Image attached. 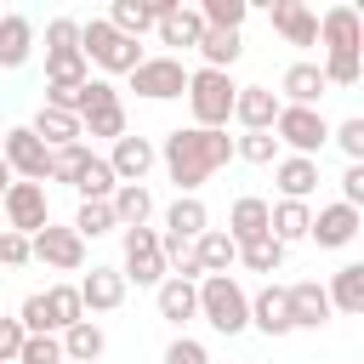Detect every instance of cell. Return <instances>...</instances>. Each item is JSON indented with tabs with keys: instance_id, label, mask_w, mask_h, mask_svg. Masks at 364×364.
<instances>
[{
	"instance_id": "cell-42",
	"label": "cell",
	"mask_w": 364,
	"mask_h": 364,
	"mask_svg": "<svg viewBox=\"0 0 364 364\" xmlns=\"http://www.w3.org/2000/svg\"><path fill=\"white\" fill-rule=\"evenodd\" d=\"M46 307H51V324H57V330H68V324H80V318H85V307H80V290H74V284H51V290H46Z\"/></svg>"
},
{
	"instance_id": "cell-30",
	"label": "cell",
	"mask_w": 364,
	"mask_h": 364,
	"mask_svg": "<svg viewBox=\"0 0 364 364\" xmlns=\"http://www.w3.org/2000/svg\"><path fill=\"white\" fill-rule=\"evenodd\" d=\"M46 148H68V142H80L85 131H80V114H63V108H46L40 102V114H34V125H28Z\"/></svg>"
},
{
	"instance_id": "cell-51",
	"label": "cell",
	"mask_w": 364,
	"mask_h": 364,
	"mask_svg": "<svg viewBox=\"0 0 364 364\" xmlns=\"http://www.w3.org/2000/svg\"><path fill=\"white\" fill-rule=\"evenodd\" d=\"M341 205H353V210L364 205V165H347L341 171Z\"/></svg>"
},
{
	"instance_id": "cell-23",
	"label": "cell",
	"mask_w": 364,
	"mask_h": 364,
	"mask_svg": "<svg viewBox=\"0 0 364 364\" xmlns=\"http://www.w3.org/2000/svg\"><path fill=\"white\" fill-rule=\"evenodd\" d=\"M205 228H210V210L199 205V193H176V205L165 210V239H182V245H193Z\"/></svg>"
},
{
	"instance_id": "cell-50",
	"label": "cell",
	"mask_w": 364,
	"mask_h": 364,
	"mask_svg": "<svg viewBox=\"0 0 364 364\" xmlns=\"http://www.w3.org/2000/svg\"><path fill=\"white\" fill-rule=\"evenodd\" d=\"M23 324L17 318H0V364H17V353H23Z\"/></svg>"
},
{
	"instance_id": "cell-26",
	"label": "cell",
	"mask_w": 364,
	"mask_h": 364,
	"mask_svg": "<svg viewBox=\"0 0 364 364\" xmlns=\"http://www.w3.org/2000/svg\"><path fill=\"white\" fill-rule=\"evenodd\" d=\"M324 296H330V313H364V262L336 267L330 284H324Z\"/></svg>"
},
{
	"instance_id": "cell-53",
	"label": "cell",
	"mask_w": 364,
	"mask_h": 364,
	"mask_svg": "<svg viewBox=\"0 0 364 364\" xmlns=\"http://www.w3.org/2000/svg\"><path fill=\"white\" fill-rule=\"evenodd\" d=\"M0 142H6V131H0Z\"/></svg>"
},
{
	"instance_id": "cell-3",
	"label": "cell",
	"mask_w": 364,
	"mask_h": 364,
	"mask_svg": "<svg viewBox=\"0 0 364 364\" xmlns=\"http://www.w3.org/2000/svg\"><path fill=\"white\" fill-rule=\"evenodd\" d=\"M233 74H222V68H193L188 74V108H193V125L199 131H228V119H233Z\"/></svg>"
},
{
	"instance_id": "cell-20",
	"label": "cell",
	"mask_w": 364,
	"mask_h": 364,
	"mask_svg": "<svg viewBox=\"0 0 364 364\" xmlns=\"http://www.w3.org/2000/svg\"><path fill=\"white\" fill-rule=\"evenodd\" d=\"M154 301H159V318H171V324L199 318V284H188V279H176V273H165V279H159Z\"/></svg>"
},
{
	"instance_id": "cell-52",
	"label": "cell",
	"mask_w": 364,
	"mask_h": 364,
	"mask_svg": "<svg viewBox=\"0 0 364 364\" xmlns=\"http://www.w3.org/2000/svg\"><path fill=\"white\" fill-rule=\"evenodd\" d=\"M6 188H11V171H6V159H0V199H6Z\"/></svg>"
},
{
	"instance_id": "cell-38",
	"label": "cell",
	"mask_w": 364,
	"mask_h": 364,
	"mask_svg": "<svg viewBox=\"0 0 364 364\" xmlns=\"http://www.w3.org/2000/svg\"><path fill=\"white\" fill-rule=\"evenodd\" d=\"M85 159H91V148L85 142H68V148H51V171H46V182H80V171H85Z\"/></svg>"
},
{
	"instance_id": "cell-22",
	"label": "cell",
	"mask_w": 364,
	"mask_h": 364,
	"mask_svg": "<svg viewBox=\"0 0 364 364\" xmlns=\"http://www.w3.org/2000/svg\"><path fill=\"white\" fill-rule=\"evenodd\" d=\"M279 91H284V102H290V108H318V97H324L330 85H324L318 63H290V68H284V80H279Z\"/></svg>"
},
{
	"instance_id": "cell-43",
	"label": "cell",
	"mask_w": 364,
	"mask_h": 364,
	"mask_svg": "<svg viewBox=\"0 0 364 364\" xmlns=\"http://www.w3.org/2000/svg\"><path fill=\"white\" fill-rule=\"evenodd\" d=\"M17 324H23V336H57V324H51V307H46V290L23 296V307H17Z\"/></svg>"
},
{
	"instance_id": "cell-1",
	"label": "cell",
	"mask_w": 364,
	"mask_h": 364,
	"mask_svg": "<svg viewBox=\"0 0 364 364\" xmlns=\"http://www.w3.org/2000/svg\"><path fill=\"white\" fill-rule=\"evenodd\" d=\"M159 159H165V171H171V182H176V193H199V188H205L228 159H233V136H228V131L176 125V131L165 136Z\"/></svg>"
},
{
	"instance_id": "cell-24",
	"label": "cell",
	"mask_w": 364,
	"mask_h": 364,
	"mask_svg": "<svg viewBox=\"0 0 364 364\" xmlns=\"http://www.w3.org/2000/svg\"><path fill=\"white\" fill-rule=\"evenodd\" d=\"M233 245H250V239H262L267 233V199H256V193H239L233 199V210H228V228H222Z\"/></svg>"
},
{
	"instance_id": "cell-7",
	"label": "cell",
	"mask_w": 364,
	"mask_h": 364,
	"mask_svg": "<svg viewBox=\"0 0 364 364\" xmlns=\"http://www.w3.org/2000/svg\"><path fill=\"white\" fill-rule=\"evenodd\" d=\"M131 91L148 97V102H171V97H182V91H188V68H182V57H142V63L131 68Z\"/></svg>"
},
{
	"instance_id": "cell-49",
	"label": "cell",
	"mask_w": 364,
	"mask_h": 364,
	"mask_svg": "<svg viewBox=\"0 0 364 364\" xmlns=\"http://www.w3.org/2000/svg\"><path fill=\"white\" fill-rule=\"evenodd\" d=\"M57 46H80V23L74 17H51L46 23V51H57Z\"/></svg>"
},
{
	"instance_id": "cell-47",
	"label": "cell",
	"mask_w": 364,
	"mask_h": 364,
	"mask_svg": "<svg viewBox=\"0 0 364 364\" xmlns=\"http://www.w3.org/2000/svg\"><path fill=\"white\" fill-rule=\"evenodd\" d=\"M23 262H34L28 256V239L11 233V228H0V267H23Z\"/></svg>"
},
{
	"instance_id": "cell-45",
	"label": "cell",
	"mask_w": 364,
	"mask_h": 364,
	"mask_svg": "<svg viewBox=\"0 0 364 364\" xmlns=\"http://www.w3.org/2000/svg\"><path fill=\"white\" fill-rule=\"evenodd\" d=\"M318 74H324V85H358L364 80V63L358 57H324Z\"/></svg>"
},
{
	"instance_id": "cell-10",
	"label": "cell",
	"mask_w": 364,
	"mask_h": 364,
	"mask_svg": "<svg viewBox=\"0 0 364 364\" xmlns=\"http://www.w3.org/2000/svg\"><path fill=\"white\" fill-rule=\"evenodd\" d=\"M28 256H34V262H46V267H57V273H80V267H85V239H80L74 228L46 222V228L28 239Z\"/></svg>"
},
{
	"instance_id": "cell-12",
	"label": "cell",
	"mask_w": 364,
	"mask_h": 364,
	"mask_svg": "<svg viewBox=\"0 0 364 364\" xmlns=\"http://www.w3.org/2000/svg\"><path fill=\"white\" fill-rule=\"evenodd\" d=\"M318 46H324V57H358L364 51V17L353 6H330L318 17Z\"/></svg>"
},
{
	"instance_id": "cell-14",
	"label": "cell",
	"mask_w": 364,
	"mask_h": 364,
	"mask_svg": "<svg viewBox=\"0 0 364 364\" xmlns=\"http://www.w3.org/2000/svg\"><path fill=\"white\" fill-rule=\"evenodd\" d=\"M267 23H273V34H284V46H318V17L301 0H273Z\"/></svg>"
},
{
	"instance_id": "cell-9",
	"label": "cell",
	"mask_w": 364,
	"mask_h": 364,
	"mask_svg": "<svg viewBox=\"0 0 364 364\" xmlns=\"http://www.w3.org/2000/svg\"><path fill=\"white\" fill-rule=\"evenodd\" d=\"M0 205H6V228H11V233H23V239H34V233L51 222V205H46V182H11Z\"/></svg>"
},
{
	"instance_id": "cell-11",
	"label": "cell",
	"mask_w": 364,
	"mask_h": 364,
	"mask_svg": "<svg viewBox=\"0 0 364 364\" xmlns=\"http://www.w3.org/2000/svg\"><path fill=\"white\" fill-rule=\"evenodd\" d=\"M125 284H154L165 279V256H159V233L154 228H125V267H119Z\"/></svg>"
},
{
	"instance_id": "cell-4",
	"label": "cell",
	"mask_w": 364,
	"mask_h": 364,
	"mask_svg": "<svg viewBox=\"0 0 364 364\" xmlns=\"http://www.w3.org/2000/svg\"><path fill=\"white\" fill-rule=\"evenodd\" d=\"M80 57L97 63L102 74H131V68L142 63V46L125 40L108 17H91V23H80Z\"/></svg>"
},
{
	"instance_id": "cell-39",
	"label": "cell",
	"mask_w": 364,
	"mask_h": 364,
	"mask_svg": "<svg viewBox=\"0 0 364 364\" xmlns=\"http://www.w3.org/2000/svg\"><path fill=\"white\" fill-rule=\"evenodd\" d=\"M114 188H119V182H114L108 159H97V154H91V159H85V171H80V182H74V193H80V199H114Z\"/></svg>"
},
{
	"instance_id": "cell-46",
	"label": "cell",
	"mask_w": 364,
	"mask_h": 364,
	"mask_svg": "<svg viewBox=\"0 0 364 364\" xmlns=\"http://www.w3.org/2000/svg\"><path fill=\"white\" fill-rule=\"evenodd\" d=\"M17 364H68V358H63L57 336H28V341H23V353H17Z\"/></svg>"
},
{
	"instance_id": "cell-41",
	"label": "cell",
	"mask_w": 364,
	"mask_h": 364,
	"mask_svg": "<svg viewBox=\"0 0 364 364\" xmlns=\"http://www.w3.org/2000/svg\"><path fill=\"white\" fill-rule=\"evenodd\" d=\"M233 159H245V165H273V159H279L273 131H245V136H233Z\"/></svg>"
},
{
	"instance_id": "cell-48",
	"label": "cell",
	"mask_w": 364,
	"mask_h": 364,
	"mask_svg": "<svg viewBox=\"0 0 364 364\" xmlns=\"http://www.w3.org/2000/svg\"><path fill=\"white\" fill-rule=\"evenodd\" d=\"M165 364H210V353H205L193 336H176V341L165 347Z\"/></svg>"
},
{
	"instance_id": "cell-32",
	"label": "cell",
	"mask_w": 364,
	"mask_h": 364,
	"mask_svg": "<svg viewBox=\"0 0 364 364\" xmlns=\"http://www.w3.org/2000/svg\"><path fill=\"white\" fill-rule=\"evenodd\" d=\"M57 347H63V358H68V364H91V358H102L108 336H102L91 318H80V324H68V330H63V341H57Z\"/></svg>"
},
{
	"instance_id": "cell-40",
	"label": "cell",
	"mask_w": 364,
	"mask_h": 364,
	"mask_svg": "<svg viewBox=\"0 0 364 364\" xmlns=\"http://www.w3.org/2000/svg\"><path fill=\"white\" fill-rule=\"evenodd\" d=\"M245 17H250L245 0H205V6H199V23H205V28H233V34H239Z\"/></svg>"
},
{
	"instance_id": "cell-15",
	"label": "cell",
	"mask_w": 364,
	"mask_h": 364,
	"mask_svg": "<svg viewBox=\"0 0 364 364\" xmlns=\"http://www.w3.org/2000/svg\"><path fill=\"white\" fill-rule=\"evenodd\" d=\"M154 159H159V148L148 142V136H119L114 142V154H108V171H114V182H142L148 171H154Z\"/></svg>"
},
{
	"instance_id": "cell-2",
	"label": "cell",
	"mask_w": 364,
	"mask_h": 364,
	"mask_svg": "<svg viewBox=\"0 0 364 364\" xmlns=\"http://www.w3.org/2000/svg\"><path fill=\"white\" fill-rule=\"evenodd\" d=\"M199 318L216 330V336H239L250 330V296L233 273H205L199 279Z\"/></svg>"
},
{
	"instance_id": "cell-36",
	"label": "cell",
	"mask_w": 364,
	"mask_h": 364,
	"mask_svg": "<svg viewBox=\"0 0 364 364\" xmlns=\"http://www.w3.org/2000/svg\"><path fill=\"white\" fill-rule=\"evenodd\" d=\"M80 239H102V233H114L119 222H114V210H108V199H80V210H74V222H68Z\"/></svg>"
},
{
	"instance_id": "cell-17",
	"label": "cell",
	"mask_w": 364,
	"mask_h": 364,
	"mask_svg": "<svg viewBox=\"0 0 364 364\" xmlns=\"http://www.w3.org/2000/svg\"><path fill=\"white\" fill-rule=\"evenodd\" d=\"M233 119H239L245 131H273V119H279V91H267V85H239V91H233Z\"/></svg>"
},
{
	"instance_id": "cell-13",
	"label": "cell",
	"mask_w": 364,
	"mask_h": 364,
	"mask_svg": "<svg viewBox=\"0 0 364 364\" xmlns=\"http://www.w3.org/2000/svg\"><path fill=\"white\" fill-rule=\"evenodd\" d=\"M358 228H364V216L353 210V205H324V210H313V222H307V239L318 245V250H341V245H353L358 239Z\"/></svg>"
},
{
	"instance_id": "cell-35",
	"label": "cell",
	"mask_w": 364,
	"mask_h": 364,
	"mask_svg": "<svg viewBox=\"0 0 364 364\" xmlns=\"http://www.w3.org/2000/svg\"><path fill=\"white\" fill-rule=\"evenodd\" d=\"M108 23L125 34V40H142L159 17H154V0H114V11H108Z\"/></svg>"
},
{
	"instance_id": "cell-33",
	"label": "cell",
	"mask_w": 364,
	"mask_h": 364,
	"mask_svg": "<svg viewBox=\"0 0 364 364\" xmlns=\"http://www.w3.org/2000/svg\"><path fill=\"white\" fill-rule=\"evenodd\" d=\"M193 51H199V57H205V68H222V74H228V68H233V63H239V51H245V40H239V34H233V28H205V34H199V46H193Z\"/></svg>"
},
{
	"instance_id": "cell-18",
	"label": "cell",
	"mask_w": 364,
	"mask_h": 364,
	"mask_svg": "<svg viewBox=\"0 0 364 364\" xmlns=\"http://www.w3.org/2000/svg\"><path fill=\"white\" fill-rule=\"evenodd\" d=\"M74 290H80V307H85V313H114V307L125 301V279H119V267H91Z\"/></svg>"
},
{
	"instance_id": "cell-28",
	"label": "cell",
	"mask_w": 364,
	"mask_h": 364,
	"mask_svg": "<svg viewBox=\"0 0 364 364\" xmlns=\"http://www.w3.org/2000/svg\"><path fill=\"white\" fill-rule=\"evenodd\" d=\"M307 222H313V210L301 205V199H279V205H267V233L290 250L296 239H307Z\"/></svg>"
},
{
	"instance_id": "cell-29",
	"label": "cell",
	"mask_w": 364,
	"mask_h": 364,
	"mask_svg": "<svg viewBox=\"0 0 364 364\" xmlns=\"http://www.w3.org/2000/svg\"><path fill=\"white\" fill-rule=\"evenodd\" d=\"M188 250H193L199 273H228V267L239 262V245H233V239H228L222 228H205V233H199V239H193Z\"/></svg>"
},
{
	"instance_id": "cell-31",
	"label": "cell",
	"mask_w": 364,
	"mask_h": 364,
	"mask_svg": "<svg viewBox=\"0 0 364 364\" xmlns=\"http://www.w3.org/2000/svg\"><path fill=\"white\" fill-rule=\"evenodd\" d=\"M154 28H159V40H165V46H182V51H188V46H199V34H205L199 6H171Z\"/></svg>"
},
{
	"instance_id": "cell-34",
	"label": "cell",
	"mask_w": 364,
	"mask_h": 364,
	"mask_svg": "<svg viewBox=\"0 0 364 364\" xmlns=\"http://www.w3.org/2000/svg\"><path fill=\"white\" fill-rule=\"evenodd\" d=\"M46 80L51 85H85L91 63L80 57V46H57V51H46Z\"/></svg>"
},
{
	"instance_id": "cell-16",
	"label": "cell",
	"mask_w": 364,
	"mask_h": 364,
	"mask_svg": "<svg viewBox=\"0 0 364 364\" xmlns=\"http://www.w3.org/2000/svg\"><path fill=\"white\" fill-rule=\"evenodd\" d=\"M284 296H290V330H318V324H330V296H324L318 279L284 284Z\"/></svg>"
},
{
	"instance_id": "cell-27",
	"label": "cell",
	"mask_w": 364,
	"mask_h": 364,
	"mask_svg": "<svg viewBox=\"0 0 364 364\" xmlns=\"http://www.w3.org/2000/svg\"><path fill=\"white\" fill-rule=\"evenodd\" d=\"M108 210H114L119 228H148V216H154V193H148L142 182H119L114 199H108Z\"/></svg>"
},
{
	"instance_id": "cell-25",
	"label": "cell",
	"mask_w": 364,
	"mask_h": 364,
	"mask_svg": "<svg viewBox=\"0 0 364 364\" xmlns=\"http://www.w3.org/2000/svg\"><path fill=\"white\" fill-rule=\"evenodd\" d=\"M273 182H279V193H284V199H301V205H307V193L318 188V159L284 154V159L273 165Z\"/></svg>"
},
{
	"instance_id": "cell-44",
	"label": "cell",
	"mask_w": 364,
	"mask_h": 364,
	"mask_svg": "<svg viewBox=\"0 0 364 364\" xmlns=\"http://www.w3.org/2000/svg\"><path fill=\"white\" fill-rule=\"evenodd\" d=\"M330 142H336L353 165H364V119H341V125H330Z\"/></svg>"
},
{
	"instance_id": "cell-37",
	"label": "cell",
	"mask_w": 364,
	"mask_h": 364,
	"mask_svg": "<svg viewBox=\"0 0 364 364\" xmlns=\"http://www.w3.org/2000/svg\"><path fill=\"white\" fill-rule=\"evenodd\" d=\"M239 262H245L250 273H279V267H284V245H279L273 233H262V239L239 245Z\"/></svg>"
},
{
	"instance_id": "cell-19",
	"label": "cell",
	"mask_w": 364,
	"mask_h": 364,
	"mask_svg": "<svg viewBox=\"0 0 364 364\" xmlns=\"http://www.w3.org/2000/svg\"><path fill=\"white\" fill-rule=\"evenodd\" d=\"M250 324L262 336H290V296H284V284H262L250 296Z\"/></svg>"
},
{
	"instance_id": "cell-6",
	"label": "cell",
	"mask_w": 364,
	"mask_h": 364,
	"mask_svg": "<svg viewBox=\"0 0 364 364\" xmlns=\"http://www.w3.org/2000/svg\"><path fill=\"white\" fill-rule=\"evenodd\" d=\"M273 142H284L290 154L313 159V154L330 142V119H324L318 108H290V102H279V119H273Z\"/></svg>"
},
{
	"instance_id": "cell-8",
	"label": "cell",
	"mask_w": 364,
	"mask_h": 364,
	"mask_svg": "<svg viewBox=\"0 0 364 364\" xmlns=\"http://www.w3.org/2000/svg\"><path fill=\"white\" fill-rule=\"evenodd\" d=\"M0 159H6V171L17 176V182H46V171H51V148L28 131V125H17V131H6V142H0Z\"/></svg>"
},
{
	"instance_id": "cell-21",
	"label": "cell",
	"mask_w": 364,
	"mask_h": 364,
	"mask_svg": "<svg viewBox=\"0 0 364 364\" xmlns=\"http://www.w3.org/2000/svg\"><path fill=\"white\" fill-rule=\"evenodd\" d=\"M34 57V23L23 11H0V68H23Z\"/></svg>"
},
{
	"instance_id": "cell-5",
	"label": "cell",
	"mask_w": 364,
	"mask_h": 364,
	"mask_svg": "<svg viewBox=\"0 0 364 364\" xmlns=\"http://www.w3.org/2000/svg\"><path fill=\"white\" fill-rule=\"evenodd\" d=\"M80 131L108 136V142L125 136V108H119V91L108 80H85L80 85Z\"/></svg>"
}]
</instances>
